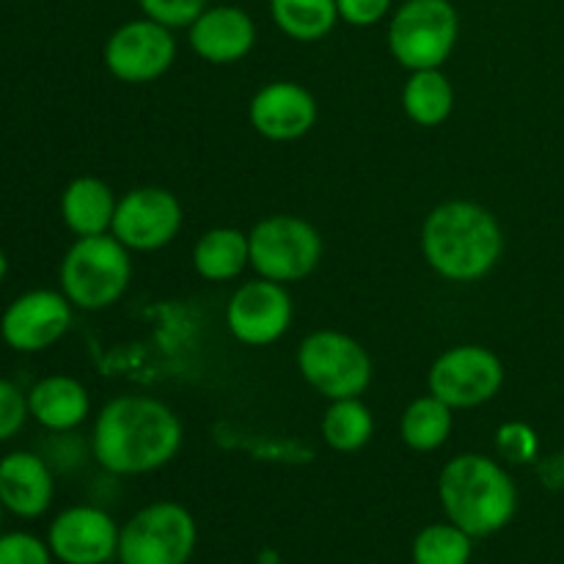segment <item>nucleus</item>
Instances as JSON below:
<instances>
[{"label":"nucleus","instance_id":"1","mask_svg":"<svg viewBox=\"0 0 564 564\" xmlns=\"http://www.w3.org/2000/svg\"><path fill=\"white\" fill-rule=\"evenodd\" d=\"M182 446L176 413L152 397H116L94 424L91 449L99 466L119 477H138L163 468Z\"/></svg>","mask_w":564,"mask_h":564},{"label":"nucleus","instance_id":"2","mask_svg":"<svg viewBox=\"0 0 564 564\" xmlns=\"http://www.w3.org/2000/svg\"><path fill=\"white\" fill-rule=\"evenodd\" d=\"M422 251L430 268L449 281H477L496 268L505 235L494 213L474 202H446L427 215Z\"/></svg>","mask_w":564,"mask_h":564},{"label":"nucleus","instance_id":"3","mask_svg":"<svg viewBox=\"0 0 564 564\" xmlns=\"http://www.w3.org/2000/svg\"><path fill=\"white\" fill-rule=\"evenodd\" d=\"M438 499L446 521L460 527L474 540L494 538L510 527L518 512V488L494 457H455L438 477Z\"/></svg>","mask_w":564,"mask_h":564},{"label":"nucleus","instance_id":"4","mask_svg":"<svg viewBox=\"0 0 564 564\" xmlns=\"http://www.w3.org/2000/svg\"><path fill=\"white\" fill-rule=\"evenodd\" d=\"M132 279L127 246L116 237H80L61 262V290L72 306L99 312L119 301Z\"/></svg>","mask_w":564,"mask_h":564},{"label":"nucleus","instance_id":"5","mask_svg":"<svg viewBox=\"0 0 564 564\" xmlns=\"http://www.w3.org/2000/svg\"><path fill=\"white\" fill-rule=\"evenodd\" d=\"M196 543V518L176 501H154L121 527L119 564H187Z\"/></svg>","mask_w":564,"mask_h":564},{"label":"nucleus","instance_id":"6","mask_svg":"<svg viewBox=\"0 0 564 564\" xmlns=\"http://www.w3.org/2000/svg\"><path fill=\"white\" fill-rule=\"evenodd\" d=\"M460 33V17L449 0H405L389 28L391 55L405 69H441Z\"/></svg>","mask_w":564,"mask_h":564},{"label":"nucleus","instance_id":"7","mask_svg":"<svg viewBox=\"0 0 564 564\" xmlns=\"http://www.w3.org/2000/svg\"><path fill=\"white\" fill-rule=\"evenodd\" d=\"M251 268L262 279L290 284L312 273L323 259V237L295 215H273L253 226L248 235Z\"/></svg>","mask_w":564,"mask_h":564},{"label":"nucleus","instance_id":"8","mask_svg":"<svg viewBox=\"0 0 564 564\" xmlns=\"http://www.w3.org/2000/svg\"><path fill=\"white\" fill-rule=\"evenodd\" d=\"M297 367L303 378L328 400L361 397L372 383L369 352L339 330H317L306 336L297 350Z\"/></svg>","mask_w":564,"mask_h":564},{"label":"nucleus","instance_id":"9","mask_svg":"<svg viewBox=\"0 0 564 564\" xmlns=\"http://www.w3.org/2000/svg\"><path fill=\"white\" fill-rule=\"evenodd\" d=\"M505 383V367L499 356L488 347L463 345L452 347L430 367V394L455 411V408H477L494 400Z\"/></svg>","mask_w":564,"mask_h":564},{"label":"nucleus","instance_id":"10","mask_svg":"<svg viewBox=\"0 0 564 564\" xmlns=\"http://www.w3.org/2000/svg\"><path fill=\"white\" fill-rule=\"evenodd\" d=\"M176 58L171 28L154 20L124 22L105 44V66L124 83H149L165 75Z\"/></svg>","mask_w":564,"mask_h":564},{"label":"nucleus","instance_id":"11","mask_svg":"<svg viewBox=\"0 0 564 564\" xmlns=\"http://www.w3.org/2000/svg\"><path fill=\"white\" fill-rule=\"evenodd\" d=\"M119 534L113 518L91 505L58 512L47 529V545L61 564H110L119 560Z\"/></svg>","mask_w":564,"mask_h":564},{"label":"nucleus","instance_id":"12","mask_svg":"<svg viewBox=\"0 0 564 564\" xmlns=\"http://www.w3.org/2000/svg\"><path fill=\"white\" fill-rule=\"evenodd\" d=\"M182 226V207L163 187H135L116 204V240L130 251H158L169 246Z\"/></svg>","mask_w":564,"mask_h":564},{"label":"nucleus","instance_id":"13","mask_svg":"<svg viewBox=\"0 0 564 564\" xmlns=\"http://www.w3.org/2000/svg\"><path fill=\"white\" fill-rule=\"evenodd\" d=\"M290 323L292 301L279 281H248L231 295L226 306V325L231 336L248 347L273 345L286 334Z\"/></svg>","mask_w":564,"mask_h":564},{"label":"nucleus","instance_id":"14","mask_svg":"<svg viewBox=\"0 0 564 564\" xmlns=\"http://www.w3.org/2000/svg\"><path fill=\"white\" fill-rule=\"evenodd\" d=\"M69 297L53 290H33L9 303L0 317V336L17 352H42L69 330Z\"/></svg>","mask_w":564,"mask_h":564},{"label":"nucleus","instance_id":"15","mask_svg":"<svg viewBox=\"0 0 564 564\" xmlns=\"http://www.w3.org/2000/svg\"><path fill=\"white\" fill-rule=\"evenodd\" d=\"M317 121V102L312 94L292 80L264 86L251 99V124L270 141H295Z\"/></svg>","mask_w":564,"mask_h":564},{"label":"nucleus","instance_id":"16","mask_svg":"<svg viewBox=\"0 0 564 564\" xmlns=\"http://www.w3.org/2000/svg\"><path fill=\"white\" fill-rule=\"evenodd\" d=\"M55 496V479L47 463L33 452H11L0 460V505L17 518H42Z\"/></svg>","mask_w":564,"mask_h":564},{"label":"nucleus","instance_id":"17","mask_svg":"<svg viewBox=\"0 0 564 564\" xmlns=\"http://www.w3.org/2000/svg\"><path fill=\"white\" fill-rule=\"evenodd\" d=\"M257 42V25L237 6L204 9L191 25V47L209 64H235Z\"/></svg>","mask_w":564,"mask_h":564},{"label":"nucleus","instance_id":"18","mask_svg":"<svg viewBox=\"0 0 564 564\" xmlns=\"http://www.w3.org/2000/svg\"><path fill=\"white\" fill-rule=\"evenodd\" d=\"M88 408H91V402H88L86 386L77 383L75 378H66V375L39 380L28 394L31 416L53 433H66V430H75L77 424L86 422Z\"/></svg>","mask_w":564,"mask_h":564},{"label":"nucleus","instance_id":"19","mask_svg":"<svg viewBox=\"0 0 564 564\" xmlns=\"http://www.w3.org/2000/svg\"><path fill=\"white\" fill-rule=\"evenodd\" d=\"M113 191L97 176H77L66 185L61 196V215L64 224L75 231L77 237L108 235L116 215Z\"/></svg>","mask_w":564,"mask_h":564},{"label":"nucleus","instance_id":"20","mask_svg":"<svg viewBox=\"0 0 564 564\" xmlns=\"http://www.w3.org/2000/svg\"><path fill=\"white\" fill-rule=\"evenodd\" d=\"M196 273L207 281H229L251 264L248 235L237 229H209L193 248Z\"/></svg>","mask_w":564,"mask_h":564},{"label":"nucleus","instance_id":"21","mask_svg":"<svg viewBox=\"0 0 564 564\" xmlns=\"http://www.w3.org/2000/svg\"><path fill=\"white\" fill-rule=\"evenodd\" d=\"M402 108L416 124L435 127L449 119L455 108V88L441 69L411 72L402 91Z\"/></svg>","mask_w":564,"mask_h":564},{"label":"nucleus","instance_id":"22","mask_svg":"<svg viewBox=\"0 0 564 564\" xmlns=\"http://www.w3.org/2000/svg\"><path fill=\"white\" fill-rule=\"evenodd\" d=\"M273 22L295 42H317L339 20L336 0H270Z\"/></svg>","mask_w":564,"mask_h":564},{"label":"nucleus","instance_id":"23","mask_svg":"<svg viewBox=\"0 0 564 564\" xmlns=\"http://www.w3.org/2000/svg\"><path fill=\"white\" fill-rule=\"evenodd\" d=\"M400 433L413 452L438 449L452 433V408L433 394L419 397L402 413Z\"/></svg>","mask_w":564,"mask_h":564},{"label":"nucleus","instance_id":"24","mask_svg":"<svg viewBox=\"0 0 564 564\" xmlns=\"http://www.w3.org/2000/svg\"><path fill=\"white\" fill-rule=\"evenodd\" d=\"M375 433V419L369 408L358 397L350 400H334L325 411L323 438L336 452H358L369 444Z\"/></svg>","mask_w":564,"mask_h":564},{"label":"nucleus","instance_id":"25","mask_svg":"<svg viewBox=\"0 0 564 564\" xmlns=\"http://www.w3.org/2000/svg\"><path fill=\"white\" fill-rule=\"evenodd\" d=\"M471 556L474 538L452 521L424 527L411 549L413 564H468Z\"/></svg>","mask_w":564,"mask_h":564},{"label":"nucleus","instance_id":"26","mask_svg":"<svg viewBox=\"0 0 564 564\" xmlns=\"http://www.w3.org/2000/svg\"><path fill=\"white\" fill-rule=\"evenodd\" d=\"M0 564H53L47 540L31 532L0 534Z\"/></svg>","mask_w":564,"mask_h":564},{"label":"nucleus","instance_id":"27","mask_svg":"<svg viewBox=\"0 0 564 564\" xmlns=\"http://www.w3.org/2000/svg\"><path fill=\"white\" fill-rule=\"evenodd\" d=\"M149 20L165 28H191L196 17L207 9V0H138Z\"/></svg>","mask_w":564,"mask_h":564},{"label":"nucleus","instance_id":"28","mask_svg":"<svg viewBox=\"0 0 564 564\" xmlns=\"http://www.w3.org/2000/svg\"><path fill=\"white\" fill-rule=\"evenodd\" d=\"M496 449L510 463H532L540 452L538 433L523 422H507L496 433Z\"/></svg>","mask_w":564,"mask_h":564},{"label":"nucleus","instance_id":"29","mask_svg":"<svg viewBox=\"0 0 564 564\" xmlns=\"http://www.w3.org/2000/svg\"><path fill=\"white\" fill-rule=\"evenodd\" d=\"M28 416H31V411H28V397L14 383L0 378V444L14 438Z\"/></svg>","mask_w":564,"mask_h":564},{"label":"nucleus","instance_id":"30","mask_svg":"<svg viewBox=\"0 0 564 564\" xmlns=\"http://www.w3.org/2000/svg\"><path fill=\"white\" fill-rule=\"evenodd\" d=\"M336 6H339V20L356 28H367L389 14L391 0H336Z\"/></svg>","mask_w":564,"mask_h":564},{"label":"nucleus","instance_id":"31","mask_svg":"<svg viewBox=\"0 0 564 564\" xmlns=\"http://www.w3.org/2000/svg\"><path fill=\"white\" fill-rule=\"evenodd\" d=\"M543 482L551 488H564V452L543 463Z\"/></svg>","mask_w":564,"mask_h":564},{"label":"nucleus","instance_id":"32","mask_svg":"<svg viewBox=\"0 0 564 564\" xmlns=\"http://www.w3.org/2000/svg\"><path fill=\"white\" fill-rule=\"evenodd\" d=\"M6 273H9V259H6V253L0 251V284H3Z\"/></svg>","mask_w":564,"mask_h":564},{"label":"nucleus","instance_id":"33","mask_svg":"<svg viewBox=\"0 0 564 564\" xmlns=\"http://www.w3.org/2000/svg\"><path fill=\"white\" fill-rule=\"evenodd\" d=\"M0 523H3V505H0Z\"/></svg>","mask_w":564,"mask_h":564},{"label":"nucleus","instance_id":"34","mask_svg":"<svg viewBox=\"0 0 564 564\" xmlns=\"http://www.w3.org/2000/svg\"><path fill=\"white\" fill-rule=\"evenodd\" d=\"M279 564H281V562H279Z\"/></svg>","mask_w":564,"mask_h":564}]
</instances>
